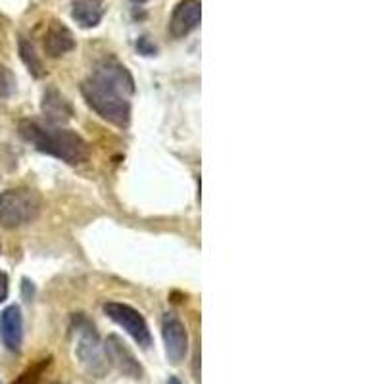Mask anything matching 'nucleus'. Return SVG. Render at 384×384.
I'll use <instances>...</instances> for the list:
<instances>
[{"instance_id": "obj_4", "label": "nucleus", "mask_w": 384, "mask_h": 384, "mask_svg": "<svg viewBox=\"0 0 384 384\" xmlns=\"http://www.w3.org/2000/svg\"><path fill=\"white\" fill-rule=\"evenodd\" d=\"M43 209V200L37 190L10 189L0 192V225L6 229H18L37 219Z\"/></svg>"}, {"instance_id": "obj_19", "label": "nucleus", "mask_w": 384, "mask_h": 384, "mask_svg": "<svg viewBox=\"0 0 384 384\" xmlns=\"http://www.w3.org/2000/svg\"><path fill=\"white\" fill-rule=\"evenodd\" d=\"M8 298V275L4 271H0V303Z\"/></svg>"}, {"instance_id": "obj_17", "label": "nucleus", "mask_w": 384, "mask_h": 384, "mask_svg": "<svg viewBox=\"0 0 384 384\" xmlns=\"http://www.w3.org/2000/svg\"><path fill=\"white\" fill-rule=\"evenodd\" d=\"M137 48H139L140 54H145V56H154L157 52L156 44H152L150 41H148V37H140L139 43H137Z\"/></svg>"}, {"instance_id": "obj_2", "label": "nucleus", "mask_w": 384, "mask_h": 384, "mask_svg": "<svg viewBox=\"0 0 384 384\" xmlns=\"http://www.w3.org/2000/svg\"><path fill=\"white\" fill-rule=\"evenodd\" d=\"M81 93L85 100L102 120L110 121L115 127H127L131 121V104L125 95H121L118 88L102 81L100 77L90 76L81 85Z\"/></svg>"}, {"instance_id": "obj_1", "label": "nucleus", "mask_w": 384, "mask_h": 384, "mask_svg": "<svg viewBox=\"0 0 384 384\" xmlns=\"http://www.w3.org/2000/svg\"><path fill=\"white\" fill-rule=\"evenodd\" d=\"M21 139L31 142L37 150L62 160L66 164L79 165L88 160V145L70 129L41 125L37 121L24 120L18 127Z\"/></svg>"}, {"instance_id": "obj_15", "label": "nucleus", "mask_w": 384, "mask_h": 384, "mask_svg": "<svg viewBox=\"0 0 384 384\" xmlns=\"http://www.w3.org/2000/svg\"><path fill=\"white\" fill-rule=\"evenodd\" d=\"M51 363H52V358L41 359V361H37L35 365H31L29 369H26V371L21 373V375H19L12 384H38L41 383V378H43L44 371L51 367Z\"/></svg>"}, {"instance_id": "obj_20", "label": "nucleus", "mask_w": 384, "mask_h": 384, "mask_svg": "<svg viewBox=\"0 0 384 384\" xmlns=\"http://www.w3.org/2000/svg\"><path fill=\"white\" fill-rule=\"evenodd\" d=\"M167 384H181V380H179L177 377H171L170 380H167Z\"/></svg>"}, {"instance_id": "obj_8", "label": "nucleus", "mask_w": 384, "mask_h": 384, "mask_svg": "<svg viewBox=\"0 0 384 384\" xmlns=\"http://www.w3.org/2000/svg\"><path fill=\"white\" fill-rule=\"evenodd\" d=\"M202 4L200 0H181L171 14L170 35L173 38H183L200 26Z\"/></svg>"}, {"instance_id": "obj_13", "label": "nucleus", "mask_w": 384, "mask_h": 384, "mask_svg": "<svg viewBox=\"0 0 384 384\" xmlns=\"http://www.w3.org/2000/svg\"><path fill=\"white\" fill-rule=\"evenodd\" d=\"M106 6L104 0H73L71 6V18L85 29L96 27L104 18Z\"/></svg>"}, {"instance_id": "obj_22", "label": "nucleus", "mask_w": 384, "mask_h": 384, "mask_svg": "<svg viewBox=\"0 0 384 384\" xmlns=\"http://www.w3.org/2000/svg\"><path fill=\"white\" fill-rule=\"evenodd\" d=\"M0 250H2V244H0Z\"/></svg>"}, {"instance_id": "obj_6", "label": "nucleus", "mask_w": 384, "mask_h": 384, "mask_svg": "<svg viewBox=\"0 0 384 384\" xmlns=\"http://www.w3.org/2000/svg\"><path fill=\"white\" fill-rule=\"evenodd\" d=\"M104 352H106L108 363L118 369L127 378L133 380H142L145 378V367L135 358V353L129 350L125 342L121 341L118 334H110L104 342Z\"/></svg>"}, {"instance_id": "obj_12", "label": "nucleus", "mask_w": 384, "mask_h": 384, "mask_svg": "<svg viewBox=\"0 0 384 384\" xmlns=\"http://www.w3.org/2000/svg\"><path fill=\"white\" fill-rule=\"evenodd\" d=\"M41 112L51 125H62V123L71 120L73 108L56 88H46L43 95V102H41Z\"/></svg>"}, {"instance_id": "obj_5", "label": "nucleus", "mask_w": 384, "mask_h": 384, "mask_svg": "<svg viewBox=\"0 0 384 384\" xmlns=\"http://www.w3.org/2000/svg\"><path fill=\"white\" fill-rule=\"evenodd\" d=\"M104 313L112 319V321L125 331L133 341L137 342L142 350H148L152 346V333L148 328V323L142 317L140 311H137L131 306L121 302H108L104 303Z\"/></svg>"}, {"instance_id": "obj_21", "label": "nucleus", "mask_w": 384, "mask_h": 384, "mask_svg": "<svg viewBox=\"0 0 384 384\" xmlns=\"http://www.w3.org/2000/svg\"><path fill=\"white\" fill-rule=\"evenodd\" d=\"M135 4H145V2H148V0H133Z\"/></svg>"}, {"instance_id": "obj_9", "label": "nucleus", "mask_w": 384, "mask_h": 384, "mask_svg": "<svg viewBox=\"0 0 384 384\" xmlns=\"http://www.w3.org/2000/svg\"><path fill=\"white\" fill-rule=\"evenodd\" d=\"M0 341L8 352L18 353L24 344V317L18 306H8L0 313Z\"/></svg>"}, {"instance_id": "obj_14", "label": "nucleus", "mask_w": 384, "mask_h": 384, "mask_svg": "<svg viewBox=\"0 0 384 384\" xmlns=\"http://www.w3.org/2000/svg\"><path fill=\"white\" fill-rule=\"evenodd\" d=\"M19 58H21V62L26 63V68L29 70V73H31L33 77H37V79H41V77H44V66H43V60H41V56L37 54V48H35V44L31 43V41H27L26 37L19 38Z\"/></svg>"}, {"instance_id": "obj_11", "label": "nucleus", "mask_w": 384, "mask_h": 384, "mask_svg": "<svg viewBox=\"0 0 384 384\" xmlns=\"http://www.w3.org/2000/svg\"><path fill=\"white\" fill-rule=\"evenodd\" d=\"M44 52L48 58H60L76 48L73 33L60 21H52L46 33H44Z\"/></svg>"}, {"instance_id": "obj_16", "label": "nucleus", "mask_w": 384, "mask_h": 384, "mask_svg": "<svg viewBox=\"0 0 384 384\" xmlns=\"http://www.w3.org/2000/svg\"><path fill=\"white\" fill-rule=\"evenodd\" d=\"M16 93V77L6 66L0 63V98H10Z\"/></svg>"}, {"instance_id": "obj_10", "label": "nucleus", "mask_w": 384, "mask_h": 384, "mask_svg": "<svg viewBox=\"0 0 384 384\" xmlns=\"http://www.w3.org/2000/svg\"><path fill=\"white\" fill-rule=\"evenodd\" d=\"M93 76L100 77L102 81H106L108 85L118 88L121 95L129 96L135 93V81H133L131 73H129V70H127L123 63H120L118 60H114V58L102 60L95 68Z\"/></svg>"}, {"instance_id": "obj_18", "label": "nucleus", "mask_w": 384, "mask_h": 384, "mask_svg": "<svg viewBox=\"0 0 384 384\" xmlns=\"http://www.w3.org/2000/svg\"><path fill=\"white\" fill-rule=\"evenodd\" d=\"M192 375H194V383L200 384V350L196 348L194 358H192Z\"/></svg>"}, {"instance_id": "obj_3", "label": "nucleus", "mask_w": 384, "mask_h": 384, "mask_svg": "<svg viewBox=\"0 0 384 384\" xmlns=\"http://www.w3.org/2000/svg\"><path fill=\"white\" fill-rule=\"evenodd\" d=\"M71 336H73V353H76L79 365L90 377H104L110 363H108L100 336H98L95 325L90 323L87 315H73V319H71Z\"/></svg>"}, {"instance_id": "obj_7", "label": "nucleus", "mask_w": 384, "mask_h": 384, "mask_svg": "<svg viewBox=\"0 0 384 384\" xmlns=\"http://www.w3.org/2000/svg\"><path fill=\"white\" fill-rule=\"evenodd\" d=\"M162 338L165 356L173 365H179L189 352V333L185 323L173 313H165L162 319Z\"/></svg>"}]
</instances>
